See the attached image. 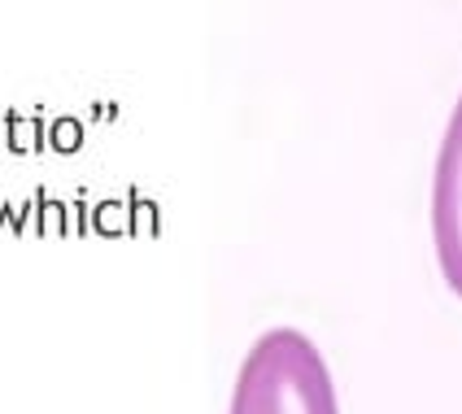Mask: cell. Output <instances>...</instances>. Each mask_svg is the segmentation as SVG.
Here are the masks:
<instances>
[{
    "label": "cell",
    "mask_w": 462,
    "mask_h": 414,
    "mask_svg": "<svg viewBox=\"0 0 462 414\" xmlns=\"http://www.w3.org/2000/svg\"><path fill=\"white\" fill-rule=\"evenodd\" d=\"M432 244L445 284L462 297V97L449 114L432 175Z\"/></svg>",
    "instance_id": "7a4b0ae2"
},
{
    "label": "cell",
    "mask_w": 462,
    "mask_h": 414,
    "mask_svg": "<svg viewBox=\"0 0 462 414\" xmlns=\"http://www.w3.org/2000/svg\"><path fill=\"white\" fill-rule=\"evenodd\" d=\"M227 414H340L332 371L297 327H271L245 354Z\"/></svg>",
    "instance_id": "6da1fadb"
}]
</instances>
